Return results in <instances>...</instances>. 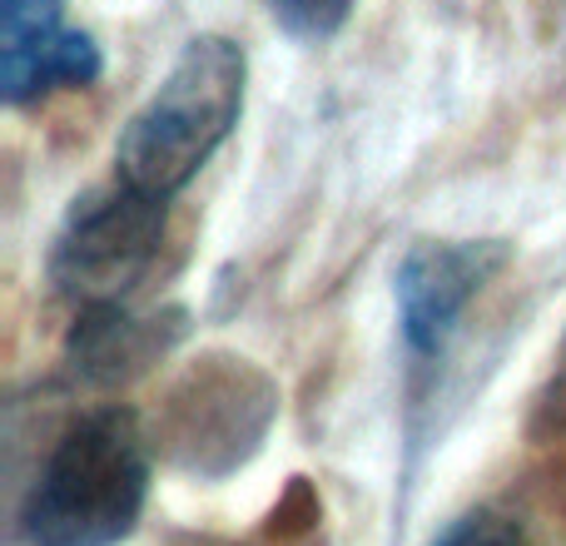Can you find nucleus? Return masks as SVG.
<instances>
[{
  "instance_id": "1",
  "label": "nucleus",
  "mask_w": 566,
  "mask_h": 546,
  "mask_svg": "<svg viewBox=\"0 0 566 546\" xmlns=\"http://www.w3.org/2000/svg\"><path fill=\"white\" fill-rule=\"evenodd\" d=\"M149 497V448L129 408L85 412L60 432L30 482L20 532L30 546H119Z\"/></svg>"
},
{
  "instance_id": "2",
  "label": "nucleus",
  "mask_w": 566,
  "mask_h": 546,
  "mask_svg": "<svg viewBox=\"0 0 566 546\" xmlns=\"http://www.w3.org/2000/svg\"><path fill=\"white\" fill-rule=\"evenodd\" d=\"M239 109H244V50L224 35L189 40L169 65L165 85L119 135V179L155 199H175L229 139Z\"/></svg>"
},
{
  "instance_id": "3",
  "label": "nucleus",
  "mask_w": 566,
  "mask_h": 546,
  "mask_svg": "<svg viewBox=\"0 0 566 546\" xmlns=\"http://www.w3.org/2000/svg\"><path fill=\"white\" fill-rule=\"evenodd\" d=\"M165 204L169 199L145 195L125 179L75 199L50 254V283L80 308L125 303V293L145 279L159 254Z\"/></svg>"
},
{
  "instance_id": "4",
  "label": "nucleus",
  "mask_w": 566,
  "mask_h": 546,
  "mask_svg": "<svg viewBox=\"0 0 566 546\" xmlns=\"http://www.w3.org/2000/svg\"><path fill=\"white\" fill-rule=\"evenodd\" d=\"M99 75V45L65 25V0H0V95L30 105Z\"/></svg>"
},
{
  "instance_id": "5",
  "label": "nucleus",
  "mask_w": 566,
  "mask_h": 546,
  "mask_svg": "<svg viewBox=\"0 0 566 546\" xmlns=\"http://www.w3.org/2000/svg\"><path fill=\"white\" fill-rule=\"evenodd\" d=\"M502 264V249L488 244H422L402 259L398 269V323L402 338H408L412 353L432 358L442 353V343L452 338V323L468 308V298L482 288L492 269Z\"/></svg>"
},
{
  "instance_id": "6",
  "label": "nucleus",
  "mask_w": 566,
  "mask_h": 546,
  "mask_svg": "<svg viewBox=\"0 0 566 546\" xmlns=\"http://www.w3.org/2000/svg\"><path fill=\"white\" fill-rule=\"evenodd\" d=\"M165 328L159 318H135L125 303H95L75 318L70 333V363L90 382H119L139 372L155 353H165Z\"/></svg>"
},
{
  "instance_id": "7",
  "label": "nucleus",
  "mask_w": 566,
  "mask_h": 546,
  "mask_svg": "<svg viewBox=\"0 0 566 546\" xmlns=\"http://www.w3.org/2000/svg\"><path fill=\"white\" fill-rule=\"evenodd\" d=\"M274 20L289 35H303V40H328L333 30L348 20L353 0H269Z\"/></svg>"
},
{
  "instance_id": "8",
  "label": "nucleus",
  "mask_w": 566,
  "mask_h": 546,
  "mask_svg": "<svg viewBox=\"0 0 566 546\" xmlns=\"http://www.w3.org/2000/svg\"><path fill=\"white\" fill-rule=\"evenodd\" d=\"M438 546H527L522 527L502 512H472V517L452 522Z\"/></svg>"
}]
</instances>
